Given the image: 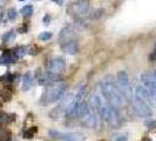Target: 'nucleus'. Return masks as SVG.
I'll return each mask as SVG.
<instances>
[{
	"mask_svg": "<svg viewBox=\"0 0 156 141\" xmlns=\"http://www.w3.org/2000/svg\"><path fill=\"white\" fill-rule=\"evenodd\" d=\"M89 9V1L88 0H78L75 4H73V11L78 16L86 14Z\"/></svg>",
	"mask_w": 156,
	"mask_h": 141,
	"instance_id": "obj_9",
	"label": "nucleus"
},
{
	"mask_svg": "<svg viewBox=\"0 0 156 141\" xmlns=\"http://www.w3.org/2000/svg\"><path fill=\"white\" fill-rule=\"evenodd\" d=\"M1 18H2V9L0 8V21H1Z\"/></svg>",
	"mask_w": 156,
	"mask_h": 141,
	"instance_id": "obj_26",
	"label": "nucleus"
},
{
	"mask_svg": "<svg viewBox=\"0 0 156 141\" xmlns=\"http://www.w3.org/2000/svg\"><path fill=\"white\" fill-rule=\"evenodd\" d=\"M86 86H81L76 91L75 96H74V100L70 103V106L68 107V110H66V115L68 118H73L79 114V108L81 106V103L83 101V98H85V94H86Z\"/></svg>",
	"mask_w": 156,
	"mask_h": 141,
	"instance_id": "obj_4",
	"label": "nucleus"
},
{
	"mask_svg": "<svg viewBox=\"0 0 156 141\" xmlns=\"http://www.w3.org/2000/svg\"><path fill=\"white\" fill-rule=\"evenodd\" d=\"M72 39H74V30L70 26H67V27L62 28V31H61L60 35H59L60 42L62 44L65 41H68V40H72Z\"/></svg>",
	"mask_w": 156,
	"mask_h": 141,
	"instance_id": "obj_11",
	"label": "nucleus"
},
{
	"mask_svg": "<svg viewBox=\"0 0 156 141\" xmlns=\"http://www.w3.org/2000/svg\"><path fill=\"white\" fill-rule=\"evenodd\" d=\"M38 132V127H31L26 133H25V138H33L34 135H35V133Z\"/></svg>",
	"mask_w": 156,
	"mask_h": 141,
	"instance_id": "obj_19",
	"label": "nucleus"
},
{
	"mask_svg": "<svg viewBox=\"0 0 156 141\" xmlns=\"http://www.w3.org/2000/svg\"><path fill=\"white\" fill-rule=\"evenodd\" d=\"M101 93L102 96H105V99L109 103H112L116 110H120V108L125 107V105L127 103L125 96L119 91V88L116 86V82L113 81V79L107 78L102 81Z\"/></svg>",
	"mask_w": 156,
	"mask_h": 141,
	"instance_id": "obj_1",
	"label": "nucleus"
},
{
	"mask_svg": "<svg viewBox=\"0 0 156 141\" xmlns=\"http://www.w3.org/2000/svg\"><path fill=\"white\" fill-rule=\"evenodd\" d=\"M65 92H66V85L62 82H56L53 85H49L46 87V89L41 95L40 103L46 106V105H51V103L59 101L63 98Z\"/></svg>",
	"mask_w": 156,
	"mask_h": 141,
	"instance_id": "obj_2",
	"label": "nucleus"
},
{
	"mask_svg": "<svg viewBox=\"0 0 156 141\" xmlns=\"http://www.w3.org/2000/svg\"><path fill=\"white\" fill-rule=\"evenodd\" d=\"M11 53H12V56H13V59H14V61H16V60H18V59L23 58V55L27 54V53H28V49H27V47L20 46V47L14 48V49H12Z\"/></svg>",
	"mask_w": 156,
	"mask_h": 141,
	"instance_id": "obj_13",
	"label": "nucleus"
},
{
	"mask_svg": "<svg viewBox=\"0 0 156 141\" xmlns=\"http://www.w3.org/2000/svg\"><path fill=\"white\" fill-rule=\"evenodd\" d=\"M116 86L119 88V91L125 96L126 101H133V91H132V87H130V82H129V78H128L127 72L120 70L117 73Z\"/></svg>",
	"mask_w": 156,
	"mask_h": 141,
	"instance_id": "obj_3",
	"label": "nucleus"
},
{
	"mask_svg": "<svg viewBox=\"0 0 156 141\" xmlns=\"http://www.w3.org/2000/svg\"><path fill=\"white\" fill-rule=\"evenodd\" d=\"M146 126L149 127V128H153L156 126V121H153V120H149V121H146Z\"/></svg>",
	"mask_w": 156,
	"mask_h": 141,
	"instance_id": "obj_23",
	"label": "nucleus"
},
{
	"mask_svg": "<svg viewBox=\"0 0 156 141\" xmlns=\"http://www.w3.org/2000/svg\"><path fill=\"white\" fill-rule=\"evenodd\" d=\"M141 82H142V86L147 89L148 93H156V80L153 74H148V73L142 74Z\"/></svg>",
	"mask_w": 156,
	"mask_h": 141,
	"instance_id": "obj_8",
	"label": "nucleus"
},
{
	"mask_svg": "<svg viewBox=\"0 0 156 141\" xmlns=\"http://www.w3.org/2000/svg\"><path fill=\"white\" fill-rule=\"evenodd\" d=\"M9 132L5 128H0V141H9Z\"/></svg>",
	"mask_w": 156,
	"mask_h": 141,
	"instance_id": "obj_17",
	"label": "nucleus"
},
{
	"mask_svg": "<svg viewBox=\"0 0 156 141\" xmlns=\"http://www.w3.org/2000/svg\"><path fill=\"white\" fill-rule=\"evenodd\" d=\"M16 16H18V12H16L14 8H8V11H7V19L8 20H11V21L16 20Z\"/></svg>",
	"mask_w": 156,
	"mask_h": 141,
	"instance_id": "obj_18",
	"label": "nucleus"
},
{
	"mask_svg": "<svg viewBox=\"0 0 156 141\" xmlns=\"http://www.w3.org/2000/svg\"><path fill=\"white\" fill-rule=\"evenodd\" d=\"M128 140V136H127V134H116V135H114V138H113V141H127Z\"/></svg>",
	"mask_w": 156,
	"mask_h": 141,
	"instance_id": "obj_22",
	"label": "nucleus"
},
{
	"mask_svg": "<svg viewBox=\"0 0 156 141\" xmlns=\"http://www.w3.org/2000/svg\"><path fill=\"white\" fill-rule=\"evenodd\" d=\"M133 110L137 117L148 118L151 117L153 112L150 108V105L147 101H142V100H133Z\"/></svg>",
	"mask_w": 156,
	"mask_h": 141,
	"instance_id": "obj_5",
	"label": "nucleus"
},
{
	"mask_svg": "<svg viewBox=\"0 0 156 141\" xmlns=\"http://www.w3.org/2000/svg\"><path fill=\"white\" fill-rule=\"evenodd\" d=\"M39 39L42 41H47V40L52 39V33L51 32H42L39 35Z\"/></svg>",
	"mask_w": 156,
	"mask_h": 141,
	"instance_id": "obj_21",
	"label": "nucleus"
},
{
	"mask_svg": "<svg viewBox=\"0 0 156 141\" xmlns=\"http://www.w3.org/2000/svg\"><path fill=\"white\" fill-rule=\"evenodd\" d=\"M14 59L12 56V53L11 51H6L5 53H2L1 56H0V65H7L9 63H13Z\"/></svg>",
	"mask_w": 156,
	"mask_h": 141,
	"instance_id": "obj_14",
	"label": "nucleus"
},
{
	"mask_svg": "<svg viewBox=\"0 0 156 141\" xmlns=\"http://www.w3.org/2000/svg\"><path fill=\"white\" fill-rule=\"evenodd\" d=\"M1 98L5 100V101H8V100H11V98H12V93H11V91H8V89H4L2 92H1Z\"/></svg>",
	"mask_w": 156,
	"mask_h": 141,
	"instance_id": "obj_20",
	"label": "nucleus"
},
{
	"mask_svg": "<svg viewBox=\"0 0 156 141\" xmlns=\"http://www.w3.org/2000/svg\"><path fill=\"white\" fill-rule=\"evenodd\" d=\"M153 75H154V78H155V80H156V70L154 72V73H153Z\"/></svg>",
	"mask_w": 156,
	"mask_h": 141,
	"instance_id": "obj_27",
	"label": "nucleus"
},
{
	"mask_svg": "<svg viewBox=\"0 0 156 141\" xmlns=\"http://www.w3.org/2000/svg\"><path fill=\"white\" fill-rule=\"evenodd\" d=\"M61 49L67 54H75V53H78L79 51V45L76 42V40L72 39L62 42L61 44Z\"/></svg>",
	"mask_w": 156,
	"mask_h": 141,
	"instance_id": "obj_10",
	"label": "nucleus"
},
{
	"mask_svg": "<svg viewBox=\"0 0 156 141\" xmlns=\"http://www.w3.org/2000/svg\"><path fill=\"white\" fill-rule=\"evenodd\" d=\"M2 1H4V0H0V4H1V2H2Z\"/></svg>",
	"mask_w": 156,
	"mask_h": 141,
	"instance_id": "obj_29",
	"label": "nucleus"
},
{
	"mask_svg": "<svg viewBox=\"0 0 156 141\" xmlns=\"http://www.w3.org/2000/svg\"><path fill=\"white\" fill-rule=\"evenodd\" d=\"M33 82H34V79L32 75L31 72H27L23 78V91H30L31 87L33 86Z\"/></svg>",
	"mask_w": 156,
	"mask_h": 141,
	"instance_id": "obj_12",
	"label": "nucleus"
},
{
	"mask_svg": "<svg viewBox=\"0 0 156 141\" xmlns=\"http://www.w3.org/2000/svg\"><path fill=\"white\" fill-rule=\"evenodd\" d=\"M49 134L61 141H85V135L79 132H70V133H60L58 131H51Z\"/></svg>",
	"mask_w": 156,
	"mask_h": 141,
	"instance_id": "obj_6",
	"label": "nucleus"
},
{
	"mask_svg": "<svg viewBox=\"0 0 156 141\" xmlns=\"http://www.w3.org/2000/svg\"><path fill=\"white\" fill-rule=\"evenodd\" d=\"M65 68H66V61L63 58H54L48 63L47 66V70L54 74H61Z\"/></svg>",
	"mask_w": 156,
	"mask_h": 141,
	"instance_id": "obj_7",
	"label": "nucleus"
},
{
	"mask_svg": "<svg viewBox=\"0 0 156 141\" xmlns=\"http://www.w3.org/2000/svg\"><path fill=\"white\" fill-rule=\"evenodd\" d=\"M53 1H55V2H58L59 5H62V0H53Z\"/></svg>",
	"mask_w": 156,
	"mask_h": 141,
	"instance_id": "obj_25",
	"label": "nucleus"
},
{
	"mask_svg": "<svg viewBox=\"0 0 156 141\" xmlns=\"http://www.w3.org/2000/svg\"><path fill=\"white\" fill-rule=\"evenodd\" d=\"M149 59H150V61H155V60H156V45H155L154 51H153V53H151V54H150V56H149Z\"/></svg>",
	"mask_w": 156,
	"mask_h": 141,
	"instance_id": "obj_24",
	"label": "nucleus"
},
{
	"mask_svg": "<svg viewBox=\"0 0 156 141\" xmlns=\"http://www.w3.org/2000/svg\"><path fill=\"white\" fill-rule=\"evenodd\" d=\"M143 141H153V140H150V139H144Z\"/></svg>",
	"mask_w": 156,
	"mask_h": 141,
	"instance_id": "obj_28",
	"label": "nucleus"
},
{
	"mask_svg": "<svg viewBox=\"0 0 156 141\" xmlns=\"http://www.w3.org/2000/svg\"><path fill=\"white\" fill-rule=\"evenodd\" d=\"M19 1H25V0H19Z\"/></svg>",
	"mask_w": 156,
	"mask_h": 141,
	"instance_id": "obj_30",
	"label": "nucleus"
},
{
	"mask_svg": "<svg viewBox=\"0 0 156 141\" xmlns=\"http://www.w3.org/2000/svg\"><path fill=\"white\" fill-rule=\"evenodd\" d=\"M16 39V31H9L7 33H5V35L2 37V40H4V42H12V41H14Z\"/></svg>",
	"mask_w": 156,
	"mask_h": 141,
	"instance_id": "obj_15",
	"label": "nucleus"
},
{
	"mask_svg": "<svg viewBox=\"0 0 156 141\" xmlns=\"http://www.w3.org/2000/svg\"><path fill=\"white\" fill-rule=\"evenodd\" d=\"M20 13H21L25 18H26V16H31L32 14H33V7H32L31 5H26V6H23V7L21 8Z\"/></svg>",
	"mask_w": 156,
	"mask_h": 141,
	"instance_id": "obj_16",
	"label": "nucleus"
}]
</instances>
